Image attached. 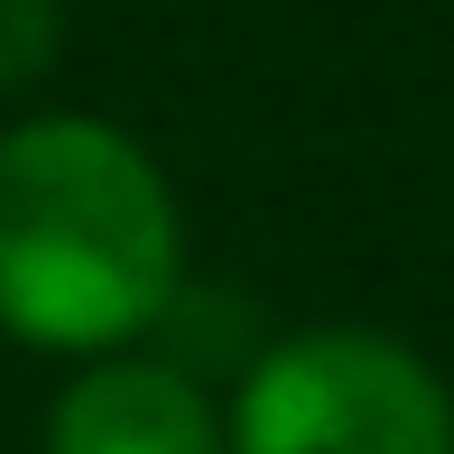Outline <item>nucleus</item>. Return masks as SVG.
I'll return each mask as SVG.
<instances>
[{"label":"nucleus","mask_w":454,"mask_h":454,"mask_svg":"<svg viewBox=\"0 0 454 454\" xmlns=\"http://www.w3.org/2000/svg\"><path fill=\"white\" fill-rule=\"evenodd\" d=\"M37 454H232V436L195 371L158 353H112L56 389Z\"/></svg>","instance_id":"7ed1b4c3"},{"label":"nucleus","mask_w":454,"mask_h":454,"mask_svg":"<svg viewBox=\"0 0 454 454\" xmlns=\"http://www.w3.org/2000/svg\"><path fill=\"white\" fill-rule=\"evenodd\" d=\"M223 436L232 454H454V389L399 334L316 325L241 371Z\"/></svg>","instance_id":"f03ea898"},{"label":"nucleus","mask_w":454,"mask_h":454,"mask_svg":"<svg viewBox=\"0 0 454 454\" xmlns=\"http://www.w3.org/2000/svg\"><path fill=\"white\" fill-rule=\"evenodd\" d=\"M56 47H66L56 0H0V93L37 84V74L56 66Z\"/></svg>","instance_id":"20e7f679"},{"label":"nucleus","mask_w":454,"mask_h":454,"mask_svg":"<svg viewBox=\"0 0 454 454\" xmlns=\"http://www.w3.org/2000/svg\"><path fill=\"white\" fill-rule=\"evenodd\" d=\"M176 185L102 112L0 130V334L28 353L112 362L176 306Z\"/></svg>","instance_id":"f257e3e1"}]
</instances>
